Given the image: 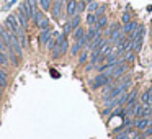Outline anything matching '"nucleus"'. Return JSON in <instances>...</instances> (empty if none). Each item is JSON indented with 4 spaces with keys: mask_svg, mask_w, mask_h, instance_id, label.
Returning <instances> with one entry per match:
<instances>
[{
    "mask_svg": "<svg viewBox=\"0 0 152 139\" xmlns=\"http://www.w3.org/2000/svg\"><path fill=\"white\" fill-rule=\"evenodd\" d=\"M5 26H7L12 33H15V34H20L21 31H23V30H21L20 21H18V18L15 17V15H8L7 20H5Z\"/></svg>",
    "mask_w": 152,
    "mask_h": 139,
    "instance_id": "1",
    "label": "nucleus"
},
{
    "mask_svg": "<svg viewBox=\"0 0 152 139\" xmlns=\"http://www.w3.org/2000/svg\"><path fill=\"white\" fill-rule=\"evenodd\" d=\"M110 82H113V79H111V77H110L106 72H103V74H100L98 77H95V79L92 80V87H93V89H98V87L108 85Z\"/></svg>",
    "mask_w": 152,
    "mask_h": 139,
    "instance_id": "2",
    "label": "nucleus"
},
{
    "mask_svg": "<svg viewBox=\"0 0 152 139\" xmlns=\"http://www.w3.org/2000/svg\"><path fill=\"white\" fill-rule=\"evenodd\" d=\"M67 15H69V17L79 15V12H77V0H69V2H67Z\"/></svg>",
    "mask_w": 152,
    "mask_h": 139,
    "instance_id": "3",
    "label": "nucleus"
},
{
    "mask_svg": "<svg viewBox=\"0 0 152 139\" xmlns=\"http://www.w3.org/2000/svg\"><path fill=\"white\" fill-rule=\"evenodd\" d=\"M100 34H102V30H98L96 26H90V30L87 31V40H88V43H92L96 36H100Z\"/></svg>",
    "mask_w": 152,
    "mask_h": 139,
    "instance_id": "4",
    "label": "nucleus"
},
{
    "mask_svg": "<svg viewBox=\"0 0 152 139\" xmlns=\"http://www.w3.org/2000/svg\"><path fill=\"white\" fill-rule=\"evenodd\" d=\"M151 123H152L151 118H139L134 124H136V128H137V129H147L149 126H151Z\"/></svg>",
    "mask_w": 152,
    "mask_h": 139,
    "instance_id": "5",
    "label": "nucleus"
},
{
    "mask_svg": "<svg viewBox=\"0 0 152 139\" xmlns=\"http://www.w3.org/2000/svg\"><path fill=\"white\" fill-rule=\"evenodd\" d=\"M137 28H139V25L136 23V21H129V23H126L124 26H123V31H124V34H132Z\"/></svg>",
    "mask_w": 152,
    "mask_h": 139,
    "instance_id": "6",
    "label": "nucleus"
},
{
    "mask_svg": "<svg viewBox=\"0 0 152 139\" xmlns=\"http://www.w3.org/2000/svg\"><path fill=\"white\" fill-rule=\"evenodd\" d=\"M62 4H64V0H56L54 5L51 7V8H53V17L54 18H59L61 17V8H62Z\"/></svg>",
    "mask_w": 152,
    "mask_h": 139,
    "instance_id": "7",
    "label": "nucleus"
},
{
    "mask_svg": "<svg viewBox=\"0 0 152 139\" xmlns=\"http://www.w3.org/2000/svg\"><path fill=\"white\" fill-rule=\"evenodd\" d=\"M17 18H18V21H20V25H21V28H26L28 26V20H30V18H28V15L25 13V12H21L20 8H18V15H17Z\"/></svg>",
    "mask_w": 152,
    "mask_h": 139,
    "instance_id": "8",
    "label": "nucleus"
},
{
    "mask_svg": "<svg viewBox=\"0 0 152 139\" xmlns=\"http://www.w3.org/2000/svg\"><path fill=\"white\" fill-rule=\"evenodd\" d=\"M51 38H53L51 31H49V30H43V31H41V34H39V43L43 44V46H46V44L49 43Z\"/></svg>",
    "mask_w": 152,
    "mask_h": 139,
    "instance_id": "9",
    "label": "nucleus"
},
{
    "mask_svg": "<svg viewBox=\"0 0 152 139\" xmlns=\"http://www.w3.org/2000/svg\"><path fill=\"white\" fill-rule=\"evenodd\" d=\"M142 105H145V106H152V89H149L147 92H144L142 93Z\"/></svg>",
    "mask_w": 152,
    "mask_h": 139,
    "instance_id": "10",
    "label": "nucleus"
},
{
    "mask_svg": "<svg viewBox=\"0 0 152 139\" xmlns=\"http://www.w3.org/2000/svg\"><path fill=\"white\" fill-rule=\"evenodd\" d=\"M26 4H28V10H30V17L33 18V15L38 12V4H36V0H26Z\"/></svg>",
    "mask_w": 152,
    "mask_h": 139,
    "instance_id": "11",
    "label": "nucleus"
},
{
    "mask_svg": "<svg viewBox=\"0 0 152 139\" xmlns=\"http://www.w3.org/2000/svg\"><path fill=\"white\" fill-rule=\"evenodd\" d=\"M106 23H108L106 17H105V15H100V17H98V20H96V25H95V26L98 28V30H103V28L106 26Z\"/></svg>",
    "mask_w": 152,
    "mask_h": 139,
    "instance_id": "12",
    "label": "nucleus"
},
{
    "mask_svg": "<svg viewBox=\"0 0 152 139\" xmlns=\"http://www.w3.org/2000/svg\"><path fill=\"white\" fill-rule=\"evenodd\" d=\"M96 20H98V15H95V13H88V15H87V23H88L90 26H95Z\"/></svg>",
    "mask_w": 152,
    "mask_h": 139,
    "instance_id": "13",
    "label": "nucleus"
},
{
    "mask_svg": "<svg viewBox=\"0 0 152 139\" xmlns=\"http://www.w3.org/2000/svg\"><path fill=\"white\" fill-rule=\"evenodd\" d=\"M85 36V31H83V28H75V31H74V40L75 41H79V40H82V38Z\"/></svg>",
    "mask_w": 152,
    "mask_h": 139,
    "instance_id": "14",
    "label": "nucleus"
},
{
    "mask_svg": "<svg viewBox=\"0 0 152 139\" xmlns=\"http://www.w3.org/2000/svg\"><path fill=\"white\" fill-rule=\"evenodd\" d=\"M39 5L43 10H51V7H53V0H39Z\"/></svg>",
    "mask_w": 152,
    "mask_h": 139,
    "instance_id": "15",
    "label": "nucleus"
},
{
    "mask_svg": "<svg viewBox=\"0 0 152 139\" xmlns=\"http://www.w3.org/2000/svg\"><path fill=\"white\" fill-rule=\"evenodd\" d=\"M69 23H70V26H72V30H75V28H79V25H80V17H79V15H75V17H72V20H70Z\"/></svg>",
    "mask_w": 152,
    "mask_h": 139,
    "instance_id": "16",
    "label": "nucleus"
},
{
    "mask_svg": "<svg viewBox=\"0 0 152 139\" xmlns=\"http://www.w3.org/2000/svg\"><path fill=\"white\" fill-rule=\"evenodd\" d=\"M8 59H10V57H8V54L0 51V64H2V66H7V64H8Z\"/></svg>",
    "mask_w": 152,
    "mask_h": 139,
    "instance_id": "17",
    "label": "nucleus"
},
{
    "mask_svg": "<svg viewBox=\"0 0 152 139\" xmlns=\"http://www.w3.org/2000/svg\"><path fill=\"white\" fill-rule=\"evenodd\" d=\"M7 85V75H5V72L2 69H0V87L4 89V87Z\"/></svg>",
    "mask_w": 152,
    "mask_h": 139,
    "instance_id": "18",
    "label": "nucleus"
},
{
    "mask_svg": "<svg viewBox=\"0 0 152 139\" xmlns=\"http://www.w3.org/2000/svg\"><path fill=\"white\" fill-rule=\"evenodd\" d=\"M80 49H82V46H80V44H79V43H77V41H75V44H74V46L70 48V53H72L74 56H77V54L80 53Z\"/></svg>",
    "mask_w": 152,
    "mask_h": 139,
    "instance_id": "19",
    "label": "nucleus"
},
{
    "mask_svg": "<svg viewBox=\"0 0 152 139\" xmlns=\"http://www.w3.org/2000/svg\"><path fill=\"white\" fill-rule=\"evenodd\" d=\"M38 26H39L41 30H49V21H48L46 18H43V20L38 23Z\"/></svg>",
    "mask_w": 152,
    "mask_h": 139,
    "instance_id": "20",
    "label": "nucleus"
},
{
    "mask_svg": "<svg viewBox=\"0 0 152 139\" xmlns=\"http://www.w3.org/2000/svg\"><path fill=\"white\" fill-rule=\"evenodd\" d=\"M87 10H88L90 13L96 12V10H98V4H96V2H90V4H88V7H87Z\"/></svg>",
    "mask_w": 152,
    "mask_h": 139,
    "instance_id": "21",
    "label": "nucleus"
},
{
    "mask_svg": "<svg viewBox=\"0 0 152 139\" xmlns=\"http://www.w3.org/2000/svg\"><path fill=\"white\" fill-rule=\"evenodd\" d=\"M43 18H44V17H43V13H41V12H36V13L33 15V20H34V23H36V25L39 23V21L43 20Z\"/></svg>",
    "mask_w": 152,
    "mask_h": 139,
    "instance_id": "22",
    "label": "nucleus"
},
{
    "mask_svg": "<svg viewBox=\"0 0 152 139\" xmlns=\"http://www.w3.org/2000/svg\"><path fill=\"white\" fill-rule=\"evenodd\" d=\"M87 59H88V53H87V51H83V53L80 54V57H79V62H80V64H83Z\"/></svg>",
    "mask_w": 152,
    "mask_h": 139,
    "instance_id": "23",
    "label": "nucleus"
},
{
    "mask_svg": "<svg viewBox=\"0 0 152 139\" xmlns=\"http://www.w3.org/2000/svg\"><path fill=\"white\" fill-rule=\"evenodd\" d=\"M121 21H123V23H129V21H131V15H129V13H123V17H121Z\"/></svg>",
    "mask_w": 152,
    "mask_h": 139,
    "instance_id": "24",
    "label": "nucleus"
},
{
    "mask_svg": "<svg viewBox=\"0 0 152 139\" xmlns=\"http://www.w3.org/2000/svg\"><path fill=\"white\" fill-rule=\"evenodd\" d=\"M70 31H72V26H70V23H67L66 26H64V34H66V36H67V34H69Z\"/></svg>",
    "mask_w": 152,
    "mask_h": 139,
    "instance_id": "25",
    "label": "nucleus"
},
{
    "mask_svg": "<svg viewBox=\"0 0 152 139\" xmlns=\"http://www.w3.org/2000/svg\"><path fill=\"white\" fill-rule=\"evenodd\" d=\"M129 134H131V132H123V134H118V136H116V139H128Z\"/></svg>",
    "mask_w": 152,
    "mask_h": 139,
    "instance_id": "26",
    "label": "nucleus"
},
{
    "mask_svg": "<svg viewBox=\"0 0 152 139\" xmlns=\"http://www.w3.org/2000/svg\"><path fill=\"white\" fill-rule=\"evenodd\" d=\"M151 134H152V123H151V126L145 129V136H151Z\"/></svg>",
    "mask_w": 152,
    "mask_h": 139,
    "instance_id": "27",
    "label": "nucleus"
},
{
    "mask_svg": "<svg viewBox=\"0 0 152 139\" xmlns=\"http://www.w3.org/2000/svg\"><path fill=\"white\" fill-rule=\"evenodd\" d=\"M13 4H15V0H10V2H8L7 5H5V8H7V10H8V8H10L12 5H13Z\"/></svg>",
    "mask_w": 152,
    "mask_h": 139,
    "instance_id": "28",
    "label": "nucleus"
},
{
    "mask_svg": "<svg viewBox=\"0 0 152 139\" xmlns=\"http://www.w3.org/2000/svg\"><path fill=\"white\" fill-rule=\"evenodd\" d=\"M136 139H145V138H144V136H141V138H139V136H137V138H136Z\"/></svg>",
    "mask_w": 152,
    "mask_h": 139,
    "instance_id": "29",
    "label": "nucleus"
},
{
    "mask_svg": "<svg viewBox=\"0 0 152 139\" xmlns=\"http://www.w3.org/2000/svg\"><path fill=\"white\" fill-rule=\"evenodd\" d=\"M0 97H2V87H0Z\"/></svg>",
    "mask_w": 152,
    "mask_h": 139,
    "instance_id": "30",
    "label": "nucleus"
}]
</instances>
